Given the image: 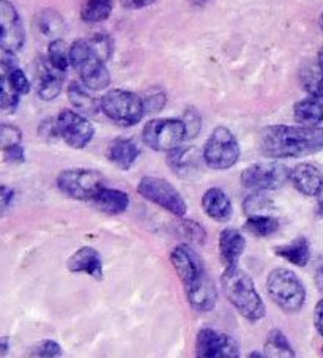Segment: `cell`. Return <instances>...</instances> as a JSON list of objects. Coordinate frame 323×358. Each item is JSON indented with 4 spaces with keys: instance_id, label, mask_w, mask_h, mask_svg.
I'll use <instances>...</instances> for the list:
<instances>
[{
    "instance_id": "1",
    "label": "cell",
    "mask_w": 323,
    "mask_h": 358,
    "mask_svg": "<svg viewBox=\"0 0 323 358\" xmlns=\"http://www.w3.org/2000/svg\"><path fill=\"white\" fill-rule=\"evenodd\" d=\"M171 264L183 284L186 300L197 313H208L218 301V289L205 267L203 259L188 243H180L171 252Z\"/></svg>"
},
{
    "instance_id": "2",
    "label": "cell",
    "mask_w": 323,
    "mask_h": 358,
    "mask_svg": "<svg viewBox=\"0 0 323 358\" xmlns=\"http://www.w3.org/2000/svg\"><path fill=\"white\" fill-rule=\"evenodd\" d=\"M260 153L266 158H303L323 150V127L271 125L259 138Z\"/></svg>"
},
{
    "instance_id": "3",
    "label": "cell",
    "mask_w": 323,
    "mask_h": 358,
    "mask_svg": "<svg viewBox=\"0 0 323 358\" xmlns=\"http://www.w3.org/2000/svg\"><path fill=\"white\" fill-rule=\"evenodd\" d=\"M221 286L227 300L240 313V316L250 322H257L265 317V303L247 271L238 265L226 267L221 276Z\"/></svg>"
},
{
    "instance_id": "4",
    "label": "cell",
    "mask_w": 323,
    "mask_h": 358,
    "mask_svg": "<svg viewBox=\"0 0 323 358\" xmlns=\"http://www.w3.org/2000/svg\"><path fill=\"white\" fill-rule=\"evenodd\" d=\"M266 292L273 303L278 305L284 313L295 314L306 303V287L296 273L279 267L271 270L266 278Z\"/></svg>"
},
{
    "instance_id": "5",
    "label": "cell",
    "mask_w": 323,
    "mask_h": 358,
    "mask_svg": "<svg viewBox=\"0 0 323 358\" xmlns=\"http://www.w3.org/2000/svg\"><path fill=\"white\" fill-rule=\"evenodd\" d=\"M70 62L89 90H103L110 84L106 62L93 52L89 40H76L70 48Z\"/></svg>"
},
{
    "instance_id": "6",
    "label": "cell",
    "mask_w": 323,
    "mask_h": 358,
    "mask_svg": "<svg viewBox=\"0 0 323 358\" xmlns=\"http://www.w3.org/2000/svg\"><path fill=\"white\" fill-rule=\"evenodd\" d=\"M99 103H101L103 114L122 127H134L147 113L144 98L123 89L106 92Z\"/></svg>"
},
{
    "instance_id": "7",
    "label": "cell",
    "mask_w": 323,
    "mask_h": 358,
    "mask_svg": "<svg viewBox=\"0 0 323 358\" xmlns=\"http://www.w3.org/2000/svg\"><path fill=\"white\" fill-rule=\"evenodd\" d=\"M240 144L235 134L226 127H218L211 131L203 145V162L215 171L234 168L240 159Z\"/></svg>"
},
{
    "instance_id": "8",
    "label": "cell",
    "mask_w": 323,
    "mask_h": 358,
    "mask_svg": "<svg viewBox=\"0 0 323 358\" xmlns=\"http://www.w3.org/2000/svg\"><path fill=\"white\" fill-rule=\"evenodd\" d=\"M138 193L148 202L164 208L166 212H169L173 217L182 218L188 212L183 196L166 178L153 176L142 177L138 183Z\"/></svg>"
},
{
    "instance_id": "9",
    "label": "cell",
    "mask_w": 323,
    "mask_h": 358,
    "mask_svg": "<svg viewBox=\"0 0 323 358\" xmlns=\"http://www.w3.org/2000/svg\"><path fill=\"white\" fill-rule=\"evenodd\" d=\"M57 187L65 196L76 201H93L106 183L104 177L96 171L73 168L62 171L57 177Z\"/></svg>"
},
{
    "instance_id": "10",
    "label": "cell",
    "mask_w": 323,
    "mask_h": 358,
    "mask_svg": "<svg viewBox=\"0 0 323 358\" xmlns=\"http://www.w3.org/2000/svg\"><path fill=\"white\" fill-rule=\"evenodd\" d=\"M186 139L182 119H153L142 129V141L155 152H172Z\"/></svg>"
},
{
    "instance_id": "11",
    "label": "cell",
    "mask_w": 323,
    "mask_h": 358,
    "mask_svg": "<svg viewBox=\"0 0 323 358\" xmlns=\"http://www.w3.org/2000/svg\"><path fill=\"white\" fill-rule=\"evenodd\" d=\"M290 176L292 169L282 163H257L241 172L240 182L251 191H273L282 188Z\"/></svg>"
},
{
    "instance_id": "12",
    "label": "cell",
    "mask_w": 323,
    "mask_h": 358,
    "mask_svg": "<svg viewBox=\"0 0 323 358\" xmlns=\"http://www.w3.org/2000/svg\"><path fill=\"white\" fill-rule=\"evenodd\" d=\"M57 127L60 138L74 150L85 149L92 142L93 136H95V127L92 125L84 114L78 113V110H60V114L57 115Z\"/></svg>"
},
{
    "instance_id": "13",
    "label": "cell",
    "mask_w": 323,
    "mask_h": 358,
    "mask_svg": "<svg viewBox=\"0 0 323 358\" xmlns=\"http://www.w3.org/2000/svg\"><path fill=\"white\" fill-rule=\"evenodd\" d=\"M196 355L199 358H238L241 349L234 336L203 327L196 336Z\"/></svg>"
},
{
    "instance_id": "14",
    "label": "cell",
    "mask_w": 323,
    "mask_h": 358,
    "mask_svg": "<svg viewBox=\"0 0 323 358\" xmlns=\"http://www.w3.org/2000/svg\"><path fill=\"white\" fill-rule=\"evenodd\" d=\"M0 46L3 51L16 54L26 41V32L16 7L8 0H0Z\"/></svg>"
},
{
    "instance_id": "15",
    "label": "cell",
    "mask_w": 323,
    "mask_h": 358,
    "mask_svg": "<svg viewBox=\"0 0 323 358\" xmlns=\"http://www.w3.org/2000/svg\"><path fill=\"white\" fill-rule=\"evenodd\" d=\"M290 182L296 191L308 197L320 196L323 191V176L319 168L309 163H300L292 169Z\"/></svg>"
},
{
    "instance_id": "16",
    "label": "cell",
    "mask_w": 323,
    "mask_h": 358,
    "mask_svg": "<svg viewBox=\"0 0 323 358\" xmlns=\"http://www.w3.org/2000/svg\"><path fill=\"white\" fill-rule=\"evenodd\" d=\"M66 268L71 273H85L95 280H103V259L92 246H82L73 252L66 261Z\"/></svg>"
},
{
    "instance_id": "17",
    "label": "cell",
    "mask_w": 323,
    "mask_h": 358,
    "mask_svg": "<svg viewBox=\"0 0 323 358\" xmlns=\"http://www.w3.org/2000/svg\"><path fill=\"white\" fill-rule=\"evenodd\" d=\"M202 208L211 220L227 223L234 217V206L231 197L221 188H210L202 196Z\"/></svg>"
},
{
    "instance_id": "18",
    "label": "cell",
    "mask_w": 323,
    "mask_h": 358,
    "mask_svg": "<svg viewBox=\"0 0 323 358\" xmlns=\"http://www.w3.org/2000/svg\"><path fill=\"white\" fill-rule=\"evenodd\" d=\"M64 89V73L55 70L51 62H40L38 66V89L36 94L43 101H52Z\"/></svg>"
},
{
    "instance_id": "19",
    "label": "cell",
    "mask_w": 323,
    "mask_h": 358,
    "mask_svg": "<svg viewBox=\"0 0 323 358\" xmlns=\"http://www.w3.org/2000/svg\"><path fill=\"white\" fill-rule=\"evenodd\" d=\"M245 250L246 240L240 231L227 227V229L220 234V257L226 267L237 265L238 259L243 256Z\"/></svg>"
},
{
    "instance_id": "20",
    "label": "cell",
    "mask_w": 323,
    "mask_h": 358,
    "mask_svg": "<svg viewBox=\"0 0 323 358\" xmlns=\"http://www.w3.org/2000/svg\"><path fill=\"white\" fill-rule=\"evenodd\" d=\"M141 150L139 147L134 144V141L127 138H117L110 142L108 149V158L109 162L115 164L119 169L128 171L139 158Z\"/></svg>"
},
{
    "instance_id": "21",
    "label": "cell",
    "mask_w": 323,
    "mask_h": 358,
    "mask_svg": "<svg viewBox=\"0 0 323 358\" xmlns=\"http://www.w3.org/2000/svg\"><path fill=\"white\" fill-rule=\"evenodd\" d=\"M202 158L203 155L196 150V147H177V149L167 153V163L180 177L189 176L197 171Z\"/></svg>"
},
{
    "instance_id": "22",
    "label": "cell",
    "mask_w": 323,
    "mask_h": 358,
    "mask_svg": "<svg viewBox=\"0 0 323 358\" xmlns=\"http://www.w3.org/2000/svg\"><path fill=\"white\" fill-rule=\"evenodd\" d=\"M92 202L99 212L108 215H120L123 212H127L129 207V196L125 191L104 187L95 197H93Z\"/></svg>"
},
{
    "instance_id": "23",
    "label": "cell",
    "mask_w": 323,
    "mask_h": 358,
    "mask_svg": "<svg viewBox=\"0 0 323 358\" xmlns=\"http://www.w3.org/2000/svg\"><path fill=\"white\" fill-rule=\"evenodd\" d=\"M294 119L304 127H319L323 122V98L309 95L295 103Z\"/></svg>"
},
{
    "instance_id": "24",
    "label": "cell",
    "mask_w": 323,
    "mask_h": 358,
    "mask_svg": "<svg viewBox=\"0 0 323 358\" xmlns=\"http://www.w3.org/2000/svg\"><path fill=\"white\" fill-rule=\"evenodd\" d=\"M66 96L73 104V108L78 109V113L80 114L95 115L101 110V103L87 92V87L84 84L80 85L78 83H71L66 89Z\"/></svg>"
},
{
    "instance_id": "25",
    "label": "cell",
    "mask_w": 323,
    "mask_h": 358,
    "mask_svg": "<svg viewBox=\"0 0 323 358\" xmlns=\"http://www.w3.org/2000/svg\"><path fill=\"white\" fill-rule=\"evenodd\" d=\"M275 255L282 257L284 261L296 265V267H306L310 261V245L308 238L298 237L292 243L276 246Z\"/></svg>"
},
{
    "instance_id": "26",
    "label": "cell",
    "mask_w": 323,
    "mask_h": 358,
    "mask_svg": "<svg viewBox=\"0 0 323 358\" xmlns=\"http://www.w3.org/2000/svg\"><path fill=\"white\" fill-rule=\"evenodd\" d=\"M264 354L270 358H294L296 357L294 345L279 329L270 330L266 336Z\"/></svg>"
},
{
    "instance_id": "27",
    "label": "cell",
    "mask_w": 323,
    "mask_h": 358,
    "mask_svg": "<svg viewBox=\"0 0 323 358\" xmlns=\"http://www.w3.org/2000/svg\"><path fill=\"white\" fill-rule=\"evenodd\" d=\"M114 0H85L80 8V20L87 24H96L108 20L113 13Z\"/></svg>"
},
{
    "instance_id": "28",
    "label": "cell",
    "mask_w": 323,
    "mask_h": 358,
    "mask_svg": "<svg viewBox=\"0 0 323 358\" xmlns=\"http://www.w3.org/2000/svg\"><path fill=\"white\" fill-rule=\"evenodd\" d=\"M301 85L310 96L323 98V66L319 62L303 66Z\"/></svg>"
},
{
    "instance_id": "29",
    "label": "cell",
    "mask_w": 323,
    "mask_h": 358,
    "mask_svg": "<svg viewBox=\"0 0 323 358\" xmlns=\"http://www.w3.org/2000/svg\"><path fill=\"white\" fill-rule=\"evenodd\" d=\"M245 229L259 238L270 237L279 229V220L271 215H252L247 217Z\"/></svg>"
},
{
    "instance_id": "30",
    "label": "cell",
    "mask_w": 323,
    "mask_h": 358,
    "mask_svg": "<svg viewBox=\"0 0 323 358\" xmlns=\"http://www.w3.org/2000/svg\"><path fill=\"white\" fill-rule=\"evenodd\" d=\"M38 27L41 34L49 38H60L65 32V20L55 10H43L38 16Z\"/></svg>"
},
{
    "instance_id": "31",
    "label": "cell",
    "mask_w": 323,
    "mask_h": 358,
    "mask_svg": "<svg viewBox=\"0 0 323 358\" xmlns=\"http://www.w3.org/2000/svg\"><path fill=\"white\" fill-rule=\"evenodd\" d=\"M48 60L51 62V65L62 73L66 71L70 62V49H66L65 41L62 38H55L49 43L48 48Z\"/></svg>"
},
{
    "instance_id": "32",
    "label": "cell",
    "mask_w": 323,
    "mask_h": 358,
    "mask_svg": "<svg viewBox=\"0 0 323 358\" xmlns=\"http://www.w3.org/2000/svg\"><path fill=\"white\" fill-rule=\"evenodd\" d=\"M265 191H254L251 196H247L243 202V210L247 217L252 215H270L275 206L268 196L264 194Z\"/></svg>"
},
{
    "instance_id": "33",
    "label": "cell",
    "mask_w": 323,
    "mask_h": 358,
    "mask_svg": "<svg viewBox=\"0 0 323 358\" xmlns=\"http://www.w3.org/2000/svg\"><path fill=\"white\" fill-rule=\"evenodd\" d=\"M20 94L11 89L7 79L2 76V81H0V108H2L3 113L13 114L17 109V104H20Z\"/></svg>"
},
{
    "instance_id": "34",
    "label": "cell",
    "mask_w": 323,
    "mask_h": 358,
    "mask_svg": "<svg viewBox=\"0 0 323 358\" xmlns=\"http://www.w3.org/2000/svg\"><path fill=\"white\" fill-rule=\"evenodd\" d=\"M89 43L93 49V52H95L103 62H108L110 57H113L114 43L108 34H95L92 38H89Z\"/></svg>"
},
{
    "instance_id": "35",
    "label": "cell",
    "mask_w": 323,
    "mask_h": 358,
    "mask_svg": "<svg viewBox=\"0 0 323 358\" xmlns=\"http://www.w3.org/2000/svg\"><path fill=\"white\" fill-rule=\"evenodd\" d=\"M2 76L7 79L8 84L11 85V89L15 92H17L20 95H27L30 92V81L29 78L26 76L20 66L11 68L8 71H2Z\"/></svg>"
},
{
    "instance_id": "36",
    "label": "cell",
    "mask_w": 323,
    "mask_h": 358,
    "mask_svg": "<svg viewBox=\"0 0 323 358\" xmlns=\"http://www.w3.org/2000/svg\"><path fill=\"white\" fill-rule=\"evenodd\" d=\"M29 357H40V358H55L64 355V350H62L60 344L54 339H43L32 349L29 350Z\"/></svg>"
},
{
    "instance_id": "37",
    "label": "cell",
    "mask_w": 323,
    "mask_h": 358,
    "mask_svg": "<svg viewBox=\"0 0 323 358\" xmlns=\"http://www.w3.org/2000/svg\"><path fill=\"white\" fill-rule=\"evenodd\" d=\"M182 120L185 122V127H186V138L194 139L196 136L201 133V128H202L201 114H199L194 108H188L185 110Z\"/></svg>"
},
{
    "instance_id": "38",
    "label": "cell",
    "mask_w": 323,
    "mask_h": 358,
    "mask_svg": "<svg viewBox=\"0 0 323 358\" xmlns=\"http://www.w3.org/2000/svg\"><path fill=\"white\" fill-rule=\"evenodd\" d=\"M22 142V131L16 125H10V123H3L2 129H0V144L2 149H7L11 145H17Z\"/></svg>"
},
{
    "instance_id": "39",
    "label": "cell",
    "mask_w": 323,
    "mask_h": 358,
    "mask_svg": "<svg viewBox=\"0 0 323 358\" xmlns=\"http://www.w3.org/2000/svg\"><path fill=\"white\" fill-rule=\"evenodd\" d=\"M180 226V231L185 237H188L191 242H196V243H202L205 242V237H207V232H205L203 227L201 224H197L196 221L192 220H185L182 223L178 224Z\"/></svg>"
},
{
    "instance_id": "40",
    "label": "cell",
    "mask_w": 323,
    "mask_h": 358,
    "mask_svg": "<svg viewBox=\"0 0 323 358\" xmlns=\"http://www.w3.org/2000/svg\"><path fill=\"white\" fill-rule=\"evenodd\" d=\"M3 158H5V162H8V163L21 164L26 162V152H24L21 144L11 145V147H7V149H3Z\"/></svg>"
},
{
    "instance_id": "41",
    "label": "cell",
    "mask_w": 323,
    "mask_h": 358,
    "mask_svg": "<svg viewBox=\"0 0 323 358\" xmlns=\"http://www.w3.org/2000/svg\"><path fill=\"white\" fill-rule=\"evenodd\" d=\"M145 109L152 110V113H158V110L166 106V94L164 92H155L150 96L144 98Z\"/></svg>"
},
{
    "instance_id": "42",
    "label": "cell",
    "mask_w": 323,
    "mask_h": 358,
    "mask_svg": "<svg viewBox=\"0 0 323 358\" xmlns=\"http://www.w3.org/2000/svg\"><path fill=\"white\" fill-rule=\"evenodd\" d=\"M0 199H2V208L7 210L13 203L15 189L7 187V185H2V188H0Z\"/></svg>"
},
{
    "instance_id": "43",
    "label": "cell",
    "mask_w": 323,
    "mask_h": 358,
    "mask_svg": "<svg viewBox=\"0 0 323 358\" xmlns=\"http://www.w3.org/2000/svg\"><path fill=\"white\" fill-rule=\"evenodd\" d=\"M314 325L319 335L323 338V299L317 303L314 310Z\"/></svg>"
},
{
    "instance_id": "44",
    "label": "cell",
    "mask_w": 323,
    "mask_h": 358,
    "mask_svg": "<svg viewBox=\"0 0 323 358\" xmlns=\"http://www.w3.org/2000/svg\"><path fill=\"white\" fill-rule=\"evenodd\" d=\"M155 2H158V0H122V5L128 10H141Z\"/></svg>"
},
{
    "instance_id": "45",
    "label": "cell",
    "mask_w": 323,
    "mask_h": 358,
    "mask_svg": "<svg viewBox=\"0 0 323 358\" xmlns=\"http://www.w3.org/2000/svg\"><path fill=\"white\" fill-rule=\"evenodd\" d=\"M314 281H315V286H317V289H319V292H320V294H323V265H322V267L317 268Z\"/></svg>"
},
{
    "instance_id": "46",
    "label": "cell",
    "mask_w": 323,
    "mask_h": 358,
    "mask_svg": "<svg viewBox=\"0 0 323 358\" xmlns=\"http://www.w3.org/2000/svg\"><path fill=\"white\" fill-rule=\"evenodd\" d=\"M8 350H10V338L2 336V338H0V354L7 355Z\"/></svg>"
},
{
    "instance_id": "47",
    "label": "cell",
    "mask_w": 323,
    "mask_h": 358,
    "mask_svg": "<svg viewBox=\"0 0 323 358\" xmlns=\"http://www.w3.org/2000/svg\"><path fill=\"white\" fill-rule=\"evenodd\" d=\"M250 358H264V357H266L265 354H260V352H251L250 355H247Z\"/></svg>"
},
{
    "instance_id": "48",
    "label": "cell",
    "mask_w": 323,
    "mask_h": 358,
    "mask_svg": "<svg viewBox=\"0 0 323 358\" xmlns=\"http://www.w3.org/2000/svg\"><path fill=\"white\" fill-rule=\"evenodd\" d=\"M317 62H319L320 66H323V48L319 51V55H317Z\"/></svg>"
},
{
    "instance_id": "49",
    "label": "cell",
    "mask_w": 323,
    "mask_h": 358,
    "mask_svg": "<svg viewBox=\"0 0 323 358\" xmlns=\"http://www.w3.org/2000/svg\"><path fill=\"white\" fill-rule=\"evenodd\" d=\"M319 212H320V215H323V199L319 202Z\"/></svg>"
},
{
    "instance_id": "50",
    "label": "cell",
    "mask_w": 323,
    "mask_h": 358,
    "mask_svg": "<svg viewBox=\"0 0 323 358\" xmlns=\"http://www.w3.org/2000/svg\"><path fill=\"white\" fill-rule=\"evenodd\" d=\"M191 2H194V3H199V5H201V3H203V2H205V0H191Z\"/></svg>"
},
{
    "instance_id": "51",
    "label": "cell",
    "mask_w": 323,
    "mask_h": 358,
    "mask_svg": "<svg viewBox=\"0 0 323 358\" xmlns=\"http://www.w3.org/2000/svg\"><path fill=\"white\" fill-rule=\"evenodd\" d=\"M320 27H322V30H323V13H322V17H320Z\"/></svg>"
}]
</instances>
